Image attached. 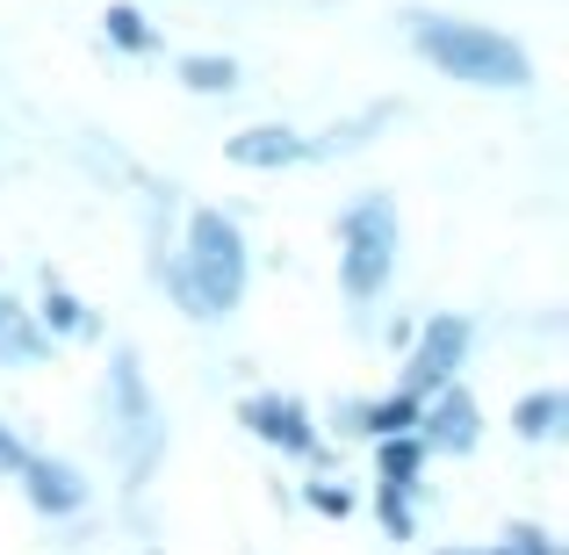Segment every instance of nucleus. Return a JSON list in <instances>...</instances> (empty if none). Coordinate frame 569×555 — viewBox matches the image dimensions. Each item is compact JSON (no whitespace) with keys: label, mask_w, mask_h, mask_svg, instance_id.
I'll list each match as a JSON object with an SVG mask.
<instances>
[{"label":"nucleus","mask_w":569,"mask_h":555,"mask_svg":"<svg viewBox=\"0 0 569 555\" xmlns=\"http://www.w3.org/2000/svg\"><path fill=\"white\" fill-rule=\"evenodd\" d=\"M403 29H411V51L426 58L432 72L461 80V87H483V95H519V87H533L527 43H512L505 29H490V22L411 8V14H403Z\"/></svg>","instance_id":"nucleus-1"},{"label":"nucleus","mask_w":569,"mask_h":555,"mask_svg":"<svg viewBox=\"0 0 569 555\" xmlns=\"http://www.w3.org/2000/svg\"><path fill=\"white\" fill-rule=\"evenodd\" d=\"M173 260H181V310L194 325H217V318H231V310L246 304L252 252H246L238 217H223V209H194Z\"/></svg>","instance_id":"nucleus-2"},{"label":"nucleus","mask_w":569,"mask_h":555,"mask_svg":"<svg viewBox=\"0 0 569 555\" xmlns=\"http://www.w3.org/2000/svg\"><path fill=\"white\" fill-rule=\"evenodd\" d=\"M397 252H403V224L389 195H353L339 209V289L347 304H376L397 275Z\"/></svg>","instance_id":"nucleus-3"},{"label":"nucleus","mask_w":569,"mask_h":555,"mask_svg":"<svg viewBox=\"0 0 569 555\" xmlns=\"http://www.w3.org/2000/svg\"><path fill=\"white\" fill-rule=\"evenodd\" d=\"M109 426H116V440L130 447V484H144V469H152L167 426H159L152 383H144V368H138V354H130V347L109 354Z\"/></svg>","instance_id":"nucleus-4"},{"label":"nucleus","mask_w":569,"mask_h":555,"mask_svg":"<svg viewBox=\"0 0 569 555\" xmlns=\"http://www.w3.org/2000/svg\"><path fill=\"white\" fill-rule=\"evenodd\" d=\"M469 347H476V325L461 318V310H440V318H426L411 333V347H403V368H397V389L403 397H418L426 404L440 383H455L461 361H469Z\"/></svg>","instance_id":"nucleus-5"},{"label":"nucleus","mask_w":569,"mask_h":555,"mask_svg":"<svg viewBox=\"0 0 569 555\" xmlns=\"http://www.w3.org/2000/svg\"><path fill=\"white\" fill-rule=\"evenodd\" d=\"M238 426H246L260 447L289 455V462H310V455L325 447V433H318V418H310V404L289 397V389H252V397L238 404Z\"/></svg>","instance_id":"nucleus-6"},{"label":"nucleus","mask_w":569,"mask_h":555,"mask_svg":"<svg viewBox=\"0 0 569 555\" xmlns=\"http://www.w3.org/2000/svg\"><path fill=\"white\" fill-rule=\"evenodd\" d=\"M418 440H426V455H476V440H483V404H476V389L461 383H440L426 404H418Z\"/></svg>","instance_id":"nucleus-7"},{"label":"nucleus","mask_w":569,"mask_h":555,"mask_svg":"<svg viewBox=\"0 0 569 555\" xmlns=\"http://www.w3.org/2000/svg\"><path fill=\"white\" fill-rule=\"evenodd\" d=\"M223 159L231 167H252V174H281V167H303L310 159V138L289 123H252L238 138H223Z\"/></svg>","instance_id":"nucleus-8"},{"label":"nucleus","mask_w":569,"mask_h":555,"mask_svg":"<svg viewBox=\"0 0 569 555\" xmlns=\"http://www.w3.org/2000/svg\"><path fill=\"white\" fill-rule=\"evenodd\" d=\"M14 476H22L29 505H37L43 519H72V513L87 505V476L72 469V462H58V455H29Z\"/></svg>","instance_id":"nucleus-9"},{"label":"nucleus","mask_w":569,"mask_h":555,"mask_svg":"<svg viewBox=\"0 0 569 555\" xmlns=\"http://www.w3.org/2000/svg\"><path fill=\"white\" fill-rule=\"evenodd\" d=\"M51 347L58 339L29 318V304H14V296L0 289V368H37V361H51Z\"/></svg>","instance_id":"nucleus-10"},{"label":"nucleus","mask_w":569,"mask_h":555,"mask_svg":"<svg viewBox=\"0 0 569 555\" xmlns=\"http://www.w3.org/2000/svg\"><path fill=\"white\" fill-rule=\"evenodd\" d=\"M29 318H37L51 339H94V333H101V318H94V310H87L58 275H43V296H37V310H29Z\"/></svg>","instance_id":"nucleus-11"},{"label":"nucleus","mask_w":569,"mask_h":555,"mask_svg":"<svg viewBox=\"0 0 569 555\" xmlns=\"http://www.w3.org/2000/svg\"><path fill=\"white\" fill-rule=\"evenodd\" d=\"M512 433L533 440V447L562 440V433H569V397H562V389H527V397L512 404Z\"/></svg>","instance_id":"nucleus-12"},{"label":"nucleus","mask_w":569,"mask_h":555,"mask_svg":"<svg viewBox=\"0 0 569 555\" xmlns=\"http://www.w3.org/2000/svg\"><path fill=\"white\" fill-rule=\"evenodd\" d=\"M101 37H109L116 51H130V58H152L159 43H167V37H159V22L144 8H130V0H109V8H101Z\"/></svg>","instance_id":"nucleus-13"},{"label":"nucleus","mask_w":569,"mask_h":555,"mask_svg":"<svg viewBox=\"0 0 569 555\" xmlns=\"http://www.w3.org/2000/svg\"><path fill=\"white\" fill-rule=\"evenodd\" d=\"M426 440L418 433H389L376 440V484H397V490H418V476H426Z\"/></svg>","instance_id":"nucleus-14"},{"label":"nucleus","mask_w":569,"mask_h":555,"mask_svg":"<svg viewBox=\"0 0 569 555\" xmlns=\"http://www.w3.org/2000/svg\"><path fill=\"white\" fill-rule=\"evenodd\" d=\"M411 426H418V397H403V389L361 397V412H353V433H361V440H389V433H411Z\"/></svg>","instance_id":"nucleus-15"},{"label":"nucleus","mask_w":569,"mask_h":555,"mask_svg":"<svg viewBox=\"0 0 569 555\" xmlns=\"http://www.w3.org/2000/svg\"><path fill=\"white\" fill-rule=\"evenodd\" d=\"M173 72H181V87H188V95H202V101H217V95H231V87H238V58H223V51H188Z\"/></svg>","instance_id":"nucleus-16"},{"label":"nucleus","mask_w":569,"mask_h":555,"mask_svg":"<svg viewBox=\"0 0 569 555\" xmlns=\"http://www.w3.org/2000/svg\"><path fill=\"white\" fill-rule=\"evenodd\" d=\"M382 123H389V109H368V116H353V123H332L325 138H310V159H347V152H361L368 130H382Z\"/></svg>","instance_id":"nucleus-17"},{"label":"nucleus","mask_w":569,"mask_h":555,"mask_svg":"<svg viewBox=\"0 0 569 555\" xmlns=\"http://www.w3.org/2000/svg\"><path fill=\"white\" fill-rule=\"evenodd\" d=\"M376 519H382V534H389V542H411V534H418L411 490H397V484H376Z\"/></svg>","instance_id":"nucleus-18"},{"label":"nucleus","mask_w":569,"mask_h":555,"mask_svg":"<svg viewBox=\"0 0 569 555\" xmlns=\"http://www.w3.org/2000/svg\"><path fill=\"white\" fill-rule=\"evenodd\" d=\"M303 505L318 519H353V505H361V498H353L347 484H325V476H318V484H303Z\"/></svg>","instance_id":"nucleus-19"},{"label":"nucleus","mask_w":569,"mask_h":555,"mask_svg":"<svg viewBox=\"0 0 569 555\" xmlns=\"http://www.w3.org/2000/svg\"><path fill=\"white\" fill-rule=\"evenodd\" d=\"M505 548H512V555H569L541 519H512V527H505Z\"/></svg>","instance_id":"nucleus-20"},{"label":"nucleus","mask_w":569,"mask_h":555,"mask_svg":"<svg viewBox=\"0 0 569 555\" xmlns=\"http://www.w3.org/2000/svg\"><path fill=\"white\" fill-rule=\"evenodd\" d=\"M22 462H29V447H22V433H14V426H8V418H0V476H14V469H22Z\"/></svg>","instance_id":"nucleus-21"},{"label":"nucleus","mask_w":569,"mask_h":555,"mask_svg":"<svg viewBox=\"0 0 569 555\" xmlns=\"http://www.w3.org/2000/svg\"><path fill=\"white\" fill-rule=\"evenodd\" d=\"M411 333H418V318H389V333H382V339L403 354V347H411Z\"/></svg>","instance_id":"nucleus-22"},{"label":"nucleus","mask_w":569,"mask_h":555,"mask_svg":"<svg viewBox=\"0 0 569 555\" xmlns=\"http://www.w3.org/2000/svg\"><path fill=\"white\" fill-rule=\"evenodd\" d=\"M490 555H512V548H490Z\"/></svg>","instance_id":"nucleus-23"},{"label":"nucleus","mask_w":569,"mask_h":555,"mask_svg":"<svg viewBox=\"0 0 569 555\" xmlns=\"http://www.w3.org/2000/svg\"><path fill=\"white\" fill-rule=\"evenodd\" d=\"M447 555H469V548H447Z\"/></svg>","instance_id":"nucleus-24"}]
</instances>
